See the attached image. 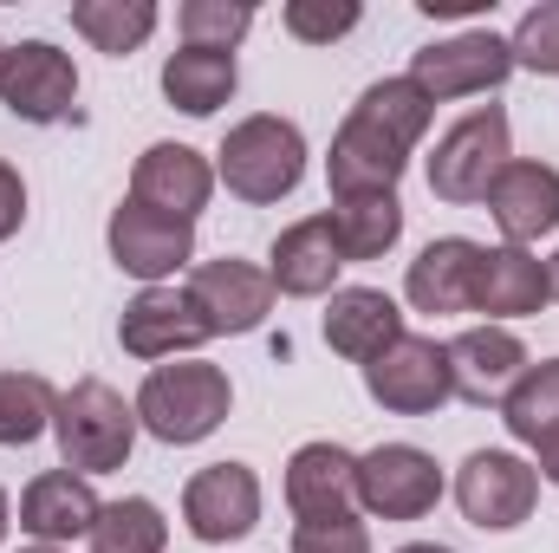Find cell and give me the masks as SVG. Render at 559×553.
<instances>
[{
	"instance_id": "16",
	"label": "cell",
	"mask_w": 559,
	"mask_h": 553,
	"mask_svg": "<svg viewBox=\"0 0 559 553\" xmlns=\"http://www.w3.org/2000/svg\"><path fill=\"white\" fill-rule=\"evenodd\" d=\"M215 196V163L189 143H150L131 169V202L156 209V215H176V222H195Z\"/></svg>"
},
{
	"instance_id": "42",
	"label": "cell",
	"mask_w": 559,
	"mask_h": 553,
	"mask_svg": "<svg viewBox=\"0 0 559 553\" xmlns=\"http://www.w3.org/2000/svg\"><path fill=\"white\" fill-rule=\"evenodd\" d=\"M0 52H7V46H0Z\"/></svg>"
},
{
	"instance_id": "39",
	"label": "cell",
	"mask_w": 559,
	"mask_h": 553,
	"mask_svg": "<svg viewBox=\"0 0 559 553\" xmlns=\"http://www.w3.org/2000/svg\"><path fill=\"white\" fill-rule=\"evenodd\" d=\"M7 528H13V508H7V489H0V541H7Z\"/></svg>"
},
{
	"instance_id": "2",
	"label": "cell",
	"mask_w": 559,
	"mask_h": 553,
	"mask_svg": "<svg viewBox=\"0 0 559 553\" xmlns=\"http://www.w3.org/2000/svg\"><path fill=\"white\" fill-rule=\"evenodd\" d=\"M138 404H124V391H111L105 378H79L59 391V411H52V436H59V462L72 475H111L131 462L138 449Z\"/></svg>"
},
{
	"instance_id": "23",
	"label": "cell",
	"mask_w": 559,
	"mask_h": 553,
	"mask_svg": "<svg viewBox=\"0 0 559 553\" xmlns=\"http://www.w3.org/2000/svg\"><path fill=\"white\" fill-rule=\"evenodd\" d=\"M475 261H481V242L468 235H442L429 242L411 274H404V299L429 313V319H449V313H468V286H475Z\"/></svg>"
},
{
	"instance_id": "26",
	"label": "cell",
	"mask_w": 559,
	"mask_h": 553,
	"mask_svg": "<svg viewBox=\"0 0 559 553\" xmlns=\"http://www.w3.org/2000/svg\"><path fill=\"white\" fill-rule=\"evenodd\" d=\"M352 118H365L371 131H384L391 143L417 150L423 131L436 125V105H429V92H423L417 79L404 72V79H378V85H365L358 105H352Z\"/></svg>"
},
{
	"instance_id": "40",
	"label": "cell",
	"mask_w": 559,
	"mask_h": 553,
	"mask_svg": "<svg viewBox=\"0 0 559 553\" xmlns=\"http://www.w3.org/2000/svg\"><path fill=\"white\" fill-rule=\"evenodd\" d=\"M547 293H554V299H559V255H554V261H547Z\"/></svg>"
},
{
	"instance_id": "14",
	"label": "cell",
	"mask_w": 559,
	"mask_h": 553,
	"mask_svg": "<svg viewBox=\"0 0 559 553\" xmlns=\"http://www.w3.org/2000/svg\"><path fill=\"white\" fill-rule=\"evenodd\" d=\"M118 339L143 365H169V358H189L195 345H209V326L182 286H143L118 319Z\"/></svg>"
},
{
	"instance_id": "34",
	"label": "cell",
	"mask_w": 559,
	"mask_h": 553,
	"mask_svg": "<svg viewBox=\"0 0 559 553\" xmlns=\"http://www.w3.org/2000/svg\"><path fill=\"white\" fill-rule=\"evenodd\" d=\"M293 553H371V528L358 515H312L293 521Z\"/></svg>"
},
{
	"instance_id": "35",
	"label": "cell",
	"mask_w": 559,
	"mask_h": 553,
	"mask_svg": "<svg viewBox=\"0 0 559 553\" xmlns=\"http://www.w3.org/2000/svg\"><path fill=\"white\" fill-rule=\"evenodd\" d=\"M20 222H26V183L13 163H0V242L20 235Z\"/></svg>"
},
{
	"instance_id": "25",
	"label": "cell",
	"mask_w": 559,
	"mask_h": 553,
	"mask_svg": "<svg viewBox=\"0 0 559 553\" xmlns=\"http://www.w3.org/2000/svg\"><path fill=\"white\" fill-rule=\"evenodd\" d=\"M325 222H332V242H338V255H345V268H352V261H378V255L397 248V235H404V202H397V196H352V202H332Z\"/></svg>"
},
{
	"instance_id": "20",
	"label": "cell",
	"mask_w": 559,
	"mask_h": 553,
	"mask_svg": "<svg viewBox=\"0 0 559 553\" xmlns=\"http://www.w3.org/2000/svg\"><path fill=\"white\" fill-rule=\"evenodd\" d=\"M286 508L293 521L358 515V456L345 443H299L286 456Z\"/></svg>"
},
{
	"instance_id": "28",
	"label": "cell",
	"mask_w": 559,
	"mask_h": 553,
	"mask_svg": "<svg viewBox=\"0 0 559 553\" xmlns=\"http://www.w3.org/2000/svg\"><path fill=\"white\" fill-rule=\"evenodd\" d=\"M501 423H508V436L527 443V449H540L547 436H559V358L527 365V378H521V385L508 391V404H501Z\"/></svg>"
},
{
	"instance_id": "15",
	"label": "cell",
	"mask_w": 559,
	"mask_h": 553,
	"mask_svg": "<svg viewBox=\"0 0 559 553\" xmlns=\"http://www.w3.org/2000/svg\"><path fill=\"white\" fill-rule=\"evenodd\" d=\"M98 489L72 469H46L20 489V534L39 541V548H72V541H92L98 528Z\"/></svg>"
},
{
	"instance_id": "11",
	"label": "cell",
	"mask_w": 559,
	"mask_h": 553,
	"mask_svg": "<svg viewBox=\"0 0 559 553\" xmlns=\"http://www.w3.org/2000/svg\"><path fill=\"white\" fill-rule=\"evenodd\" d=\"M182 528L202 548H228L261 528V475L248 462H209L182 489Z\"/></svg>"
},
{
	"instance_id": "33",
	"label": "cell",
	"mask_w": 559,
	"mask_h": 553,
	"mask_svg": "<svg viewBox=\"0 0 559 553\" xmlns=\"http://www.w3.org/2000/svg\"><path fill=\"white\" fill-rule=\"evenodd\" d=\"M508 52H514V72L559 79V0H540L521 13V26L508 33Z\"/></svg>"
},
{
	"instance_id": "36",
	"label": "cell",
	"mask_w": 559,
	"mask_h": 553,
	"mask_svg": "<svg viewBox=\"0 0 559 553\" xmlns=\"http://www.w3.org/2000/svg\"><path fill=\"white\" fill-rule=\"evenodd\" d=\"M429 20H462V13H481L488 0H417Z\"/></svg>"
},
{
	"instance_id": "4",
	"label": "cell",
	"mask_w": 559,
	"mask_h": 553,
	"mask_svg": "<svg viewBox=\"0 0 559 553\" xmlns=\"http://www.w3.org/2000/svg\"><path fill=\"white\" fill-rule=\"evenodd\" d=\"M514 163V131H508V111L501 105H475L468 118H455L442 138H436V156H429V196L436 202H488L495 176Z\"/></svg>"
},
{
	"instance_id": "6",
	"label": "cell",
	"mask_w": 559,
	"mask_h": 553,
	"mask_svg": "<svg viewBox=\"0 0 559 553\" xmlns=\"http://www.w3.org/2000/svg\"><path fill=\"white\" fill-rule=\"evenodd\" d=\"M442 502V469L417 443H378L358 456V515L371 521H423Z\"/></svg>"
},
{
	"instance_id": "19",
	"label": "cell",
	"mask_w": 559,
	"mask_h": 553,
	"mask_svg": "<svg viewBox=\"0 0 559 553\" xmlns=\"http://www.w3.org/2000/svg\"><path fill=\"white\" fill-rule=\"evenodd\" d=\"M547 261L534 248H481L475 261V286H468V313H488V326H508V319H534L547 306Z\"/></svg>"
},
{
	"instance_id": "37",
	"label": "cell",
	"mask_w": 559,
	"mask_h": 553,
	"mask_svg": "<svg viewBox=\"0 0 559 553\" xmlns=\"http://www.w3.org/2000/svg\"><path fill=\"white\" fill-rule=\"evenodd\" d=\"M534 475H540V482H554V489H559V436H547V443L534 449Z\"/></svg>"
},
{
	"instance_id": "12",
	"label": "cell",
	"mask_w": 559,
	"mask_h": 553,
	"mask_svg": "<svg viewBox=\"0 0 559 553\" xmlns=\"http://www.w3.org/2000/svg\"><path fill=\"white\" fill-rule=\"evenodd\" d=\"M182 293L195 299V313H202L209 339H241V332H261V326H267V313H274V280H267V268L235 261V255L202 261V268L189 274V286H182Z\"/></svg>"
},
{
	"instance_id": "17",
	"label": "cell",
	"mask_w": 559,
	"mask_h": 553,
	"mask_svg": "<svg viewBox=\"0 0 559 553\" xmlns=\"http://www.w3.org/2000/svg\"><path fill=\"white\" fill-rule=\"evenodd\" d=\"M411 169V150L391 143L384 131H371L365 118H345L332 156H325V183H332V202H352V196H397Z\"/></svg>"
},
{
	"instance_id": "7",
	"label": "cell",
	"mask_w": 559,
	"mask_h": 553,
	"mask_svg": "<svg viewBox=\"0 0 559 553\" xmlns=\"http://www.w3.org/2000/svg\"><path fill=\"white\" fill-rule=\"evenodd\" d=\"M0 105L20 125H66L79 111V66L52 39H20L0 52Z\"/></svg>"
},
{
	"instance_id": "29",
	"label": "cell",
	"mask_w": 559,
	"mask_h": 553,
	"mask_svg": "<svg viewBox=\"0 0 559 553\" xmlns=\"http://www.w3.org/2000/svg\"><path fill=\"white\" fill-rule=\"evenodd\" d=\"M163 548H169V521L150 495H124V502L98 508L92 553H163Z\"/></svg>"
},
{
	"instance_id": "22",
	"label": "cell",
	"mask_w": 559,
	"mask_h": 553,
	"mask_svg": "<svg viewBox=\"0 0 559 553\" xmlns=\"http://www.w3.org/2000/svg\"><path fill=\"white\" fill-rule=\"evenodd\" d=\"M338 274H345V255H338L325 215H306V222L280 228L274 255H267L274 293H286V299H325V293H338Z\"/></svg>"
},
{
	"instance_id": "13",
	"label": "cell",
	"mask_w": 559,
	"mask_h": 553,
	"mask_svg": "<svg viewBox=\"0 0 559 553\" xmlns=\"http://www.w3.org/2000/svg\"><path fill=\"white\" fill-rule=\"evenodd\" d=\"M442 352H449V385H455V398H462V404H481V411H488V404L501 411L508 391H514V385L527 378V365H534L527 345L514 339V326H468V332H455Z\"/></svg>"
},
{
	"instance_id": "41",
	"label": "cell",
	"mask_w": 559,
	"mask_h": 553,
	"mask_svg": "<svg viewBox=\"0 0 559 553\" xmlns=\"http://www.w3.org/2000/svg\"><path fill=\"white\" fill-rule=\"evenodd\" d=\"M20 553H66V548H39V541H33V548H20Z\"/></svg>"
},
{
	"instance_id": "27",
	"label": "cell",
	"mask_w": 559,
	"mask_h": 553,
	"mask_svg": "<svg viewBox=\"0 0 559 553\" xmlns=\"http://www.w3.org/2000/svg\"><path fill=\"white\" fill-rule=\"evenodd\" d=\"M156 0H72V33L92 39L111 59H131L143 39L156 33Z\"/></svg>"
},
{
	"instance_id": "8",
	"label": "cell",
	"mask_w": 559,
	"mask_h": 553,
	"mask_svg": "<svg viewBox=\"0 0 559 553\" xmlns=\"http://www.w3.org/2000/svg\"><path fill=\"white\" fill-rule=\"evenodd\" d=\"M411 79L429 92V105H449V98H481L495 85L514 79V52H508V33H488V26H468L455 39H436L411 59Z\"/></svg>"
},
{
	"instance_id": "5",
	"label": "cell",
	"mask_w": 559,
	"mask_h": 553,
	"mask_svg": "<svg viewBox=\"0 0 559 553\" xmlns=\"http://www.w3.org/2000/svg\"><path fill=\"white\" fill-rule=\"evenodd\" d=\"M534 502H540V475L514 449H475L455 469V508L481 534H514L534 515Z\"/></svg>"
},
{
	"instance_id": "24",
	"label": "cell",
	"mask_w": 559,
	"mask_h": 553,
	"mask_svg": "<svg viewBox=\"0 0 559 553\" xmlns=\"http://www.w3.org/2000/svg\"><path fill=\"white\" fill-rule=\"evenodd\" d=\"M241 85V66L235 52H202V46H182L163 59V98L182 111V118H215Z\"/></svg>"
},
{
	"instance_id": "3",
	"label": "cell",
	"mask_w": 559,
	"mask_h": 553,
	"mask_svg": "<svg viewBox=\"0 0 559 553\" xmlns=\"http://www.w3.org/2000/svg\"><path fill=\"white\" fill-rule=\"evenodd\" d=\"M299 176H306V138L293 118L274 111L241 118L215 150V183H228V196L241 202H280L299 189Z\"/></svg>"
},
{
	"instance_id": "1",
	"label": "cell",
	"mask_w": 559,
	"mask_h": 553,
	"mask_svg": "<svg viewBox=\"0 0 559 553\" xmlns=\"http://www.w3.org/2000/svg\"><path fill=\"white\" fill-rule=\"evenodd\" d=\"M138 423L169 443V449H189V443H209L228 411H235V385L222 365H202V358H169V365H150V378L138 385Z\"/></svg>"
},
{
	"instance_id": "38",
	"label": "cell",
	"mask_w": 559,
	"mask_h": 553,
	"mask_svg": "<svg viewBox=\"0 0 559 553\" xmlns=\"http://www.w3.org/2000/svg\"><path fill=\"white\" fill-rule=\"evenodd\" d=\"M397 553H455V548H442V541H411V548H397Z\"/></svg>"
},
{
	"instance_id": "10",
	"label": "cell",
	"mask_w": 559,
	"mask_h": 553,
	"mask_svg": "<svg viewBox=\"0 0 559 553\" xmlns=\"http://www.w3.org/2000/svg\"><path fill=\"white\" fill-rule=\"evenodd\" d=\"M105 248L111 261L143 286H169V274H182L195 261V222H176V215H156L143 202H118L111 222H105Z\"/></svg>"
},
{
	"instance_id": "18",
	"label": "cell",
	"mask_w": 559,
	"mask_h": 553,
	"mask_svg": "<svg viewBox=\"0 0 559 553\" xmlns=\"http://www.w3.org/2000/svg\"><path fill=\"white\" fill-rule=\"evenodd\" d=\"M488 215L508 235V248H534L540 235L559 228V169L534 163V156H514L488 189Z\"/></svg>"
},
{
	"instance_id": "21",
	"label": "cell",
	"mask_w": 559,
	"mask_h": 553,
	"mask_svg": "<svg viewBox=\"0 0 559 553\" xmlns=\"http://www.w3.org/2000/svg\"><path fill=\"white\" fill-rule=\"evenodd\" d=\"M325 345L352 365H371L391 339H404V306L384 293V286H338L325 299V319H319Z\"/></svg>"
},
{
	"instance_id": "32",
	"label": "cell",
	"mask_w": 559,
	"mask_h": 553,
	"mask_svg": "<svg viewBox=\"0 0 559 553\" xmlns=\"http://www.w3.org/2000/svg\"><path fill=\"white\" fill-rule=\"evenodd\" d=\"M358 20H365L358 0H286V7H280V26H286L299 46H332V39L358 33Z\"/></svg>"
},
{
	"instance_id": "31",
	"label": "cell",
	"mask_w": 559,
	"mask_h": 553,
	"mask_svg": "<svg viewBox=\"0 0 559 553\" xmlns=\"http://www.w3.org/2000/svg\"><path fill=\"white\" fill-rule=\"evenodd\" d=\"M182 26V46H202V52H235L254 26V7L248 0H182L176 13Z\"/></svg>"
},
{
	"instance_id": "30",
	"label": "cell",
	"mask_w": 559,
	"mask_h": 553,
	"mask_svg": "<svg viewBox=\"0 0 559 553\" xmlns=\"http://www.w3.org/2000/svg\"><path fill=\"white\" fill-rule=\"evenodd\" d=\"M59 411V391L39 378V372H0V443L7 449H26L52 430Z\"/></svg>"
},
{
	"instance_id": "9",
	"label": "cell",
	"mask_w": 559,
	"mask_h": 553,
	"mask_svg": "<svg viewBox=\"0 0 559 553\" xmlns=\"http://www.w3.org/2000/svg\"><path fill=\"white\" fill-rule=\"evenodd\" d=\"M365 391H371V404H384L391 416H436L455 398L449 352L436 339H423V332H404V339H391L365 365Z\"/></svg>"
}]
</instances>
